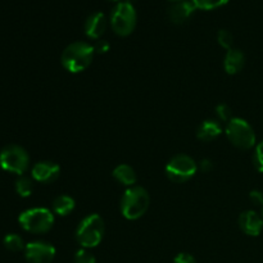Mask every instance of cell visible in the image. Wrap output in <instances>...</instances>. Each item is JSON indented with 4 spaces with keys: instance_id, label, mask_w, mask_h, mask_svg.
Listing matches in <instances>:
<instances>
[{
    "instance_id": "13",
    "label": "cell",
    "mask_w": 263,
    "mask_h": 263,
    "mask_svg": "<svg viewBox=\"0 0 263 263\" xmlns=\"http://www.w3.org/2000/svg\"><path fill=\"white\" fill-rule=\"evenodd\" d=\"M239 228L249 236H258L263 230V218L256 211H246L239 216Z\"/></svg>"
},
{
    "instance_id": "1",
    "label": "cell",
    "mask_w": 263,
    "mask_h": 263,
    "mask_svg": "<svg viewBox=\"0 0 263 263\" xmlns=\"http://www.w3.org/2000/svg\"><path fill=\"white\" fill-rule=\"evenodd\" d=\"M94 55V45L85 41H74L64 48L61 63L69 73H80L91 66Z\"/></svg>"
},
{
    "instance_id": "22",
    "label": "cell",
    "mask_w": 263,
    "mask_h": 263,
    "mask_svg": "<svg viewBox=\"0 0 263 263\" xmlns=\"http://www.w3.org/2000/svg\"><path fill=\"white\" fill-rule=\"evenodd\" d=\"M74 263H97L94 254L90 253L87 249L82 248L74 253Z\"/></svg>"
},
{
    "instance_id": "16",
    "label": "cell",
    "mask_w": 263,
    "mask_h": 263,
    "mask_svg": "<svg viewBox=\"0 0 263 263\" xmlns=\"http://www.w3.org/2000/svg\"><path fill=\"white\" fill-rule=\"evenodd\" d=\"M112 176L118 184L123 185V186L131 187L134 185H136V181H138V176H136V172L130 164H118L112 172Z\"/></svg>"
},
{
    "instance_id": "23",
    "label": "cell",
    "mask_w": 263,
    "mask_h": 263,
    "mask_svg": "<svg viewBox=\"0 0 263 263\" xmlns=\"http://www.w3.org/2000/svg\"><path fill=\"white\" fill-rule=\"evenodd\" d=\"M216 115H217L218 120L223 121V122L226 123L233 118L231 117L230 107H229L228 104H225V103H221V104H218L217 107H216Z\"/></svg>"
},
{
    "instance_id": "24",
    "label": "cell",
    "mask_w": 263,
    "mask_h": 263,
    "mask_svg": "<svg viewBox=\"0 0 263 263\" xmlns=\"http://www.w3.org/2000/svg\"><path fill=\"white\" fill-rule=\"evenodd\" d=\"M253 163L257 171L263 172V141L256 146V152L253 156Z\"/></svg>"
},
{
    "instance_id": "7",
    "label": "cell",
    "mask_w": 263,
    "mask_h": 263,
    "mask_svg": "<svg viewBox=\"0 0 263 263\" xmlns=\"http://www.w3.org/2000/svg\"><path fill=\"white\" fill-rule=\"evenodd\" d=\"M0 166L10 174L22 176L30 167V156L25 148L10 144L0 152Z\"/></svg>"
},
{
    "instance_id": "11",
    "label": "cell",
    "mask_w": 263,
    "mask_h": 263,
    "mask_svg": "<svg viewBox=\"0 0 263 263\" xmlns=\"http://www.w3.org/2000/svg\"><path fill=\"white\" fill-rule=\"evenodd\" d=\"M108 27V20L105 17L104 13L102 12H94L86 18L85 21V33L87 37L94 39V40H99L103 35L105 33Z\"/></svg>"
},
{
    "instance_id": "17",
    "label": "cell",
    "mask_w": 263,
    "mask_h": 263,
    "mask_svg": "<svg viewBox=\"0 0 263 263\" xmlns=\"http://www.w3.org/2000/svg\"><path fill=\"white\" fill-rule=\"evenodd\" d=\"M74 207H76V202H74L73 198L66 194L58 195V197L53 200V204H51L53 213L62 216V217H66L69 213L73 212Z\"/></svg>"
},
{
    "instance_id": "26",
    "label": "cell",
    "mask_w": 263,
    "mask_h": 263,
    "mask_svg": "<svg viewBox=\"0 0 263 263\" xmlns=\"http://www.w3.org/2000/svg\"><path fill=\"white\" fill-rule=\"evenodd\" d=\"M174 263H197L194 257L189 253H179L175 257Z\"/></svg>"
},
{
    "instance_id": "3",
    "label": "cell",
    "mask_w": 263,
    "mask_h": 263,
    "mask_svg": "<svg viewBox=\"0 0 263 263\" xmlns=\"http://www.w3.org/2000/svg\"><path fill=\"white\" fill-rule=\"evenodd\" d=\"M104 233V220L98 213H91L87 215L77 226L76 240L82 248H95L102 243Z\"/></svg>"
},
{
    "instance_id": "10",
    "label": "cell",
    "mask_w": 263,
    "mask_h": 263,
    "mask_svg": "<svg viewBox=\"0 0 263 263\" xmlns=\"http://www.w3.org/2000/svg\"><path fill=\"white\" fill-rule=\"evenodd\" d=\"M61 175V167L50 161L37 162L31 170V177L40 184H51Z\"/></svg>"
},
{
    "instance_id": "8",
    "label": "cell",
    "mask_w": 263,
    "mask_h": 263,
    "mask_svg": "<svg viewBox=\"0 0 263 263\" xmlns=\"http://www.w3.org/2000/svg\"><path fill=\"white\" fill-rule=\"evenodd\" d=\"M198 163L187 154H176L166 164V175L172 182L182 184L195 176Z\"/></svg>"
},
{
    "instance_id": "20",
    "label": "cell",
    "mask_w": 263,
    "mask_h": 263,
    "mask_svg": "<svg viewBox=\"0 0 263 263\" xmlns=\"http://www.w3.org/2000/svg\"><path fill=\"white\" fill-rule=\"evenodd\" d=\"M192 2L194 3L197 9L212 10L217 9V8L220 7H223V5L228 4L230 0H192Z\"/></svg>"
},
{
    "instance_id": "30",
    "label": "cell",
    "mask_w": 263,
    "mask_h": 263,
    "mask_svg": "<svg viewBox=\"0 0 263 263\" xmlns=\"http://www.w3.org/2000/svg\"><path fill=\"white\" fill-rule=\"evenodd\" d=\"M109 2H117V3H120L121 0H109Z\"/></svg>"
},
{
    "instance_id": "14",
    "label": "cell",
    "mask_w": 263,
    "mask_h": 263,
    "mask_svg": "<svg viewBox=\"0 0 263 263\" xmlns=\"http://www.w3.org/2000/svg\"><path fill=\"white\" fill-rule=\"evenodd\" d=\"M246 64V55L239 49H230L226 53L225 59H223V68H225L228 74H236L243 69Z\"/></svg>"
},
{
    "instance_id": "4",
    "label": "cell",
    "mask_w": 263,
    "mask_h": 263,
    "mask_svg": "<svg viewBox=\"0 0 263 263\" xmlns=\"http://www.w3.org/2000/svg\"><path fill=\"white\" fill-rule=\"evenodd\" d=\"M109 22L116 35L122 36V37L131 35L138 23V14H136V9L133 3H117L110 12Z\"/></svg>"
},
{
    "instance_id": "19",
    "label": "cell",
    "mask_w": 263,
    "mask_h": 263,
    "mask_svg": "<svg viewBox=\"0 0 263 263\" xmlns=\"http://www.w3.org/2000/svg\"><path fill=\"white\" fill-rule=\"evenodd\" d=\"M3 244L10 252H21L25 251L26 248L25 241H23V239L18 234H8L4 238V240H3Z\"/></svg>"
},
{
    "instance_id": "15",
    "label": "cell",
    "mask_w": 263,
    "mask_h": 263,
    "mask_svg": "<svg viewBox=\"0 0 263 263\" xmlns=\"http://www.w3.org/2000/svg\"><path fill=\"white\" fill-rule=\"evenodd\" d=\"M222 134V126L215 120H205L197 130V138L202 141H212Z\"/></svg>"
},
{
    "instance_id": "25",
    "label": "cell",
    "mask_w": 263,
    "mask_h": 263,
    "mask_svg": "<svg viewBox=\"0 0 263 263\" xmlns=\"http://www.w3.org/2000/svg\"><path fill=\"white\" fill-rule=\"evenodd\" d=\"M110 49V45L109 43H108L107 40H97V43L94 44V50H95V54H105L108 53Z\"/></svg>"
},
{
    "instance_id": "9",
    "label": "cell",
    "mask_w": 263,
    "mask_h": 263,
    "mask_svg": "<svg viewBox=\"0 0 263 263\" xmlns=\"http://www.w3.org/2000/svg\"><path fill=\"white\" fill-rule=\"evenodd\" d=\"M57 251L53 244L37 240L26 244L25 258L28 263H51L55 258Z\"/></svg>"
},
{
    "instance_id": "12",
    "label": "cell",
    "mask_w": 263,
    "mask_h": 263,
    "mask_svg": "<svg viewBox=\"0 0 263 263\" xmlns=\"http://www.w3.org/2000/svg\"><path fill=\"white\" fill-rule=\"evenodd\" d=\"M195 5L192 0H181L172 3L168 8V18L175 25H182L186 22L195 12Z\"/></svg>"
},
{
    "instance_id": "21",
    "label": "cell",
    "mask_w": 263,
    "mask_h": 263,
    "mask_svg": "<svg viewBox=\"0 0 263 263\" xmlns=\"http://www.w3.org/2000/svg\"><path fill=\"white\" fill-rule=\"evenodd\" d=\"M217 41L223 49H226V50H230V49H233L234 37H233V33H231L229 30H220V31H218Z\"/></svg>"
},
{
    "instance_id": "27",
    "label": "cell",
    "mask_w": 263,
    "mask_h": 263,
    "mask_svg": "<svg viewBox=\"0 0 263 263\" xmlns=\"http://www.w3.org/2000/svg\"><path fill=\"white\" fill-rule=\"evenodd\" d=\"M249 198H251V200L256 205H259V207H261L263 204V193L259 192V190H253V192H251Z\"/></svg>"
},
{
    "instance_id": "28",
    "label": "cell",
    "mask_w": 263,
    "mask_h": 263,
    "mask_svg": "<svg viewBox=\"0 0 263 263\" xmlns=\"http://www.w3.org/2000/svg\"><path fill=\"white\" fill-rule=\"evenodd\" d=\"M198 168H200L202 171H204V172H210L211 170L213 168V163L211 162V159H207V158L202 159L199 163V166H198Z\"/></svg>"
},
{
    "instance_id": "5",
    "label": "cell",
    "mask_w": 263,
    "mask_h": 263,
    "mask_svg": "<svg viewBox=\"0 0 263 263\" xmlns=\"http://www.w3.org/2000/svg\"><path fill=\"white\" fill-rule=\"evenodd\" d=\"M21 228L31 234H45L54 225V213L48 208L36 207L23 211L18 217Z\"/></svg>"
},
{
    "instance_id": "31",
    "label": "cell",
    "mask_w": 263,
    "mask_h": 263,
    "mask_svg": "<svg viewBox=\"0 0 263 263\" xmlns=\"http://www.w3.org/2000/svg\"><path fill=\"white\" fill-rule=\"evenodd\" d=\"M261 210H262V218H263V204L261 205Z\"/></svg>"
},
{
    "instance_id": "2",
    "label": "cell",
    "mask_w": 263,
    "mask_h": 263,
    "mask_svg": "<svg viewBox=\"0 0 263 263\" xmlns=\"http://www.w3.org/2000/svg\"><path fill=\"white\" fill-rule=\"evenodd\" d=\"M151 204V197L146 189L139 185L127 187L121 199V213L126 220L135 221L143 217Z\"/></svg>"
},
{
    "instance_id": "29",
    "label": "cell",
    "mask_w": 263,
    "mask_h": 263,
    "mask_svg": "<svg viewBox=\"0 0 263 263\" xmlns=\"http://www.w3.org/2000/svg\"><path fill=\"white\" fill-rule=\"evenodd\" d=\"M168 2H171V3H176V2H181V0H168Z\"/></svg>"
},
{
    "instance_id": "6",
    "label": "cell",
    "mask_w": 263,
    "mask_h": 263,
    "mask_svg": "<svg viewBox=\"0 0 263 263\" xmlns=\"http://www.w3.org/2000/svg\"><path fill=\"white\" fill-rule=\"evenodd\" d=\"M225 133L229 141L236 148L248 151L256 145V133H254L253 127L243 118H231L226 123Z\"/></svg>"
},
{
    "instance_id": "18",
    "label": "cell",
    "mask_w": 263,
    "mask_h": 263,
    "mask_svg": "<svg viewBox=\"0 0 263 263\" xmlns=\"http://www.w3.org/2000/svg\"><path fill=\"white\" fill-rule=\"evenodd\" d=\"M33 181L35 180L32 177L25 176V175L18 177V180L15 181V192H17V194L22 198L30 197L33 193V187H35Z\"/></svg>"
}]
</instances>
